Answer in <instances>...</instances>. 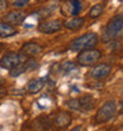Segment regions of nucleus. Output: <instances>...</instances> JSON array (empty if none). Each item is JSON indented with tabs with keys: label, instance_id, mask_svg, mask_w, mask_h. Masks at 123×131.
Instances as JSON below:
<instances>
[{
	"label": "nucleus",
	"instance_id": "5701e85b",
	"mask_svg": "<svg viewBox=\"0 0 123 131\" xmlns=\"http://www.w3.org/2000/svg\"><path fill=\"white\" fill-rule=\"evenodd\" d=\"M5 94H6V90H5L4 87L0 86V98H3Z\"/></svg>",
	"mask_w": 123,
	"mask_h": 131
},
{
	"label": "nucleus",
	"instance_id": "6ab92c4d",
	"mask_svg": "<svg viewBox=\"0 0 123 131\" xmlns=\"http://www.w3.org/2000/svg\"><path fill=\"white\" fill-rule=\"evenodd\" d=\"M69 107L71 108V110H81V106H79V101L76 99H72L69 101Z\"/></svg>",
	"mask_w": 123,
	"mask_h": 131
},
{
	"label": "nucleus",
	"instance_id": "2eb2a0df",
	"mask_svg": "<svg viewBox=\"0 0 123 131\" xmlns=\"http://www.w3.org/2000/svg\"><path fill=\"white\" fill-rule=\"evenodd\" d=\"M83 24H84V19H83V18H79V17H76V18H72V19L66 20L64 25L69 30H77V29H79Z\"/></svg>",
	"mask_w": 123,
	"mask_h": 131
},
{
	"label": "nucleus",
	"instance_id": "412c9836",
	"mask_svg": "<svg viewBox=\"0 0 123 131\" xmlns=\"http://www.w3.org/2000/svg\"><path fill=\"white\" fill-rule=\"evenodd\" d=\"M7 7V1L6 0H0V12L4 11Z\"/></svg>",
	"mask_w": 123,
	"mask_h": 131
},
{
	"label": "nucleus",
	"instance_id": "f257e3e1",
	"mask_svg": "<svg viewBox=\"0 0 123 131\" xmlns=\"http://www.w3.org/2000/svg\"><path fill=\"white\" fill-rule=\"evenodd\" d=\"M123 31V16L122 14H117L113 17L108 21L104 31L102 35V39L104 42H110L115 39V38Z\"/></svg>",
	"mask_w": 123,
	"mask_h": 131
},
{
	"label": "nucleus",
	"instance_id": "a878e982",
	"mask_svg": "<svg viewBox=\"0 0 123 131\" xmlns=\"http://www.w3.org/2000/svg\"><path fill=\"white\" fill-rule=\"evenodd\" d=\"M0 83H1V79H0Z\"/></svg>",
	"mask_w": 123,
	"mask_h": 131
},
{
	"label": "nucleus",
	"instance_id": "9d476101",
	"mask_svg": "<svg viewBox=\"0 0 123 131\" xmlns=\"http://www.w3.org/2000/svg\"><path fill=\"white\" fill-rule=\"evenodd\" d=\"M21 51L25 54V56H34L40 54L43 51V48L37 43H26L21 48Z\"/></svg>",
	"mask_w": 123,
	"mask_h": 131
},
{
	"label": "nucleus",
	"instance_id": "f3484780",
	"mask_svg": "<svg viewBox=\"0 0 123 131\" xmlns=\"http://www.w3.org/2000/svg\"><path fill=\"white\" fill-rule=\"evenodd\" d=\"M69 5H70V13L72 16L78 14L81 12V10H82V4H81L79 0H71Z\"/></svg>",
	"mask_w": 123,
	"mask_h": 131
},
{
	"label": "nucleus",
	"instance_id": "4468645a",
	"mask_svg": "<svg viewBox=\"0 0 123 131\" xmlns=\"http://www.w3.org/2000/svg\"><path fill=\"white\" fill-rule=\"evenodd\" d=\"M70 122H71V117H70V114L66 113V112H60V113H58V116L56 117V124H57V126H59V128L68 126Z\"/></svg>",
	"mask_w": 123,
	"mask_h": 131
},
{
	"label": "nucleus",
	"instance_id": "f03ea898",
	"mask_svg": "<svg viewBox=\"0 0 123 131\" xmlns=\"http://www.w3.org/2000/svg\"><path fill=\"white\" fill-rule=\"evenodd\" d=\"M98 42V37L96 34H85L81 36V37L76 38L71 42V49L73 51H84L88 49H91L92 47H95Z\"/></svg>",
	"mask_w": 123,
	"mask_h": 131
},
{
	"label": "nucleus",
	"instance_id": "bb28decb",
	"mask_svg": "<svg viewBox=\"0 0 123 131\" xmlns=\"http://www.w3.org/2000/svg\"><path fill=\"white\" fill-rule=\"evenodd\" d=\"M13 1H17V0H13Z\"/></svg>",
	"mask_w": 123,
	"mask_h": 131
},
{
	"label": "nucleus",
	"instance_id": "a211bd4d",
	"mask_svg": "<svg viewBox=\"0 0 123 131\" xmlns=\"http://www.w3.org/2000/svg\"><path fill=\"white\" fill-rule=\"evenodd\" d=\"M75 68H76V64L73 62H64L60 67V70L63 73H65V74H68V73H70Z\"/></svg>",
	"mask_w": 123,
	"mask_h": 131
},
{
	"label": "nucleus",
	"instance_id": "9b49d317",
	"mask_svg": "<svg viewBox=\"0 0 123 131\" xmlns=\"http://www.w3.org/2000/svg\"><path fill=\"white\" fill-rule=\"evenodd\" d=\"M45 86V80L44 79H34L32 80L27 86V91L30 93H38L43 90Z\"/></svg>",
	"mask_w": 123,
	"mask_h": 131
},
{
	"label": "nucleus",
	"instance_id": "ddd939ff",
	"mask_svg": "<svg viewBox=\"0 0 123 131\" xmlns=\"http://www.w3.org/2000/svg\"><path fill=\"white\" fill-rule=\"evenodd\" d=\"M17 34V30L5 21H0V37H11Z\"/></svg>",
	"mask_w": 123,
	"mask_h": 131
},
{
	"label": "nucleus",
	"instance_id": "20e7f679",
	"mask_svg": "<svg viewBox=\"0 0 123 131\" xmlns=\"http://www.w3.org/2000/svg\"><path fill=\"white\" fill-rule=\"evenodd\" d=\"M115 113H116V104L114 101H106L96 113V122L105 123L109 119H111L115 116Z\"/></svg>",
	"mask_w": 123,
	"mask_h": 131
},
{
	"label": "nucleus",
	"instance_id": "39448f33",
	"mask_svg": "<svg viewBox=\"0 0 123 131\" xmlns=\"http://www.w3.org/2000/svg\"><path fill=\"white\" fill-rule=\"evenodd\" d=\"M101 57V51L96 49H88L79 54L78 62L81 66H91L96 63Z\"/></svg>",
	"mask_w": 123,
	"mask_h": 131
},
{
	"label": "nucleus",
	"instance_id": "7ed1b4c3",
	"mask_svg": "<svg viewBox=\"0 0 123 131\" xmlns=\"http://www.w3.org/2000/svg\"><path fill=\"white\" fill-rule=\"evenodd\" d=\"M27 61L26 56L25 55H20V54H14V52H11V54H7V55L3 56L1 60H0V66L5 69H8V70H12L13 68L18 67L19 64L24 63Z\"/></svg>",
	"mask_w": 123,
	"mask_h": 131
},
{
	"label": "nucleus",
	"instance_id": "423d86ee",
	"mask_svg": "<svg viewBox=\"0 0 123 131\" xmlns=\"http://www.w3.org/2000/svg\"><path fill=\"white\" fill-rule=\"evenodd\" d=\"M62 21L58 19H52V20H45L39 24L38 30L43 34H53L62 29Z\"/></svg>",
	"mask_w": 123,
	"mask_h": 131
},
{
	"label": "nucleus",
	"instance_id": "b1692460",
	"mask_svg": "<svg viewBox=\"0 0 123 131\" xmlns=\"http://www.w3.org/2000/svg\"><path fill=\"white\" fill-rule=\"evenodd\" d=\"M121 106H122V110H123V100H122V103H121Z\"/></svg>",
	"mask_w": 123,
	"mask_h": 131
},
{
	"label": "nucleus",
	"instance_id": "dca6fc26",
	"mask_svg": "<svg viewBox=\"0 0 123 131\" xmlns=\"http://www.w3.org/2000/svg\"><path fill=\"white\" fill-rule=\"evenodd\" d=\"M103 10H104V5L103 4H97L94 7H91V10L89 12V17L90 18H97L102 14Z\"/></svg>",
	"mask_w": 123,
	"mask_h": 131
},
{
	"label": "nucleus",
	"instance_id": "6e6552de",
	"mask_svg": "<svg viewBox=\"0 0 123 131\" xmlns=\"http://www.w3.org/2000/svg\"><path fill=\"white\" fill-rule=\"evenodd\" d=\"M25 13L23 11H11L10 13H7L4 17V21L7 24H12V25H17L20 24L25 20Z\"/></svg>",
	"mask_w": 123,
	"mask_h": 131
},
{
	"label": "nucleus",
	"instance_id": "4be33fe9",
	"mask_svg": "<svg viewBox=\"0 0 123 131\" xmlns=\"http://www.w3.org/2000/svg\"><path fill=\"white\" fill-rule=\"evenodd\" d=\"M71 131H84V128H83V126H81V125H77V126H75V128L72 129Z\"/></svg>",
	"mask_w": 123,
	"mask_h": 131
},
{
	"label": "nucleus",
	"instance_id": "f8f14e48",
	"mask_svg": "<svg viewBox=\"0 0 123 131\" xmlns=\"http://www.w3.org/2000/svg\"><path fill=\"white\" fill-rule=\"evenodd\" d=\"M78 101H79L81 110H83V111L92 110V107H94V105H95V99H94L91 95H83Z\"/></svg>",
	"mask_w": 123,
	"mask_h": 131
},
{
	"label": "nucleus",
	"instance_id": "0eeeda50",
	"mask_svg": "<svg viewBox=\"0 0 123 131\" xmlns=\"http://www.w3.org/2000/svg\"><path fill=\"white\" fill-rule=\"evenodd\" d=\"M110 72H111V67H110L109 64L101 63V64L95 66V67L91 69L90 75H91V78H94V79H96V80H102L109 75Z\"/></svg>",
	"mask_w": 123,
	"mask_h": 131
},
{
	"label": "nucleus",
	"instance_id": "aec40b11",
	"mask_svg": "<svg viewBox=\"0 0 123 131\" xmlns=\"http://www.w3.org/2000/svg\"><path fill=\"white\" fill-rule=\"evenodd\" d=\"M27 3L28 0H17V1H13V5L16 7H21V6H25Z\"/></svg>",
	"mask_w": 123,
	"mask_h": 131
},
{
	"label": "nucleus",
	"instance_id": "1a4fd4ad",
	"mask_svg": "<svg viewBox=\"0 0 123 131\" xmlns=\"http://www.w3.org/2000/svg\"><path fill=\"white\" fill-rule=\"evenodd\" d=\"M37 66L38 64L34 60H27L26 62L21 63L18 67L13 68L12 70H10V74H11V76H18V75H20V74H23L24 72H26V70H31V69H33V68H37Z\"/></svg>",
	"mask_w": 123,
	"mask_h": 131
},
{
	"label": "nucleus",
	"instance_id": "393cba45",
	"mask_svg": "<svg viewBox=\"0 0 123 131\" xmlns=\"http://www.w3.org/2000/svg\"><path fill=\"white\" fill-rule=\"evenodd\" d=\"M0 49H1V43H0Z\"/></svg>",
	"mask_w": 123,
	"mask_h": 131
}]
</instances>
